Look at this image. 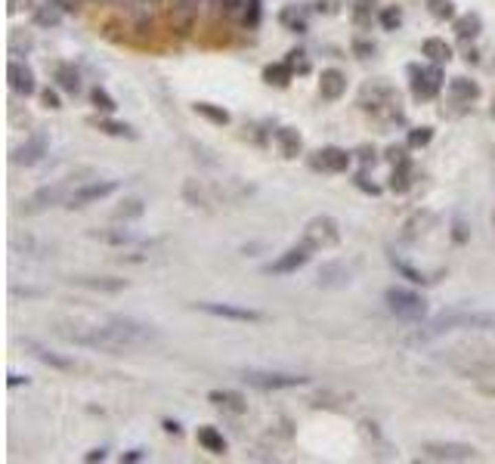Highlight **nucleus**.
Returning <instances> with one entry per match:
<instances>
[{
	"instance_id": "7",
	"label": "nucleus",
	"mask_w": 495,
	"mask_h": 464,
	"mask_svg": "<svg viewBox=\"0 0 495 464\" xmlns=\"http://www.w3.org/2000/svg\"><path fill=\"white\" fill-rule=\"evenodd\" d=\"M303 241H307L313 251H319V247H334L340 241V226L334 217L322 214V217H313V220L303 226Z\"/></svg>"
},
{
	"instance_id": "47",
	"label": "nucleus",
	"mask_w": 495,
	"mask_h": 464,
	"mask_svg": "<svg viewBox=\"0 0 495 464\" xmlns=\"http://www.w3.org/2000/svg\"><path fill=\"white\" fill-rule=\"evenodd\" d=\"M452 239H455L458 245H464V241L470 239V229H468V223H464L461 217H455V220H452Z\"/></svg>"
},
{
	"instance_id": "17",
	"label": "nucleus",
	"mask_w": 495,
	"mask_h": 464,
	"mask_svg": "<svg viewBox=\"0 0 495 464\" xmlns=\"http://www.w3.org/2000/svg\"><path fill=\"white\" fill-rule=\"evenodd\" d=\"M344 93H346V74L340 68H325L319 78V96L328 99V102H338Z\"/></svg>"
},
{
	"instance_id": "2",
	"label": "nucleus",
	"mask_w": 495,
	"mask_h": 464,
	"mask_svg": "<svg viewBox=\"0 0 495 464\" xmlns=\"http://www.w3.org/2000/svg\"><path fill=\"white\" fill-rule=\"evenodd\" d=\"M452 328H495V316L489 313H464V309H449V313H439L437 319L427 325V331H421L418 338H437L443 331H452Z\"/></svg>"
},
{
	"instance_id": "1",
	"label": "nucleus",
	"mask_w": 495,
	"mask_h": 464,
	"mask_svg": "<svg viewBox=\"0 0 495 464\" xmlns=\"http://www.w3.org/2000/svg\"><path fill=\"white\" fill-rule=\"evenodd\" d=\"M59 334L78 346L102 350V353H111V356L136 353L158 338L152 325L136 322V319H121V316H118V319H109L105 325H74V331H62L59 328Z\"/></svg>"
},
{
	"instance_id": "10",
	"label": "nucleus",
	"mask_w": 495,
	"mask_h": 464,
	"mask_svg": "<svg viewBox=\"0 0 495 464\" xmlns=\"http://www.w3.org/2000/svg\"><path fill=\"white\" fill-rule=\"evenodd\" d=\"M309 257H313V247H309L307 241H300V245L288 247L285 254H278V257L266 266V272H270V276H288V272L303 269V266L309 263Z\"/></svg>"
},
{
	"instance_id": "33",
	"label": "nucleus",
	"mask_w": 495,
	"mask_h": 464,
	"mask_svg": "<svg viewBox=\"0 0 495 464\" xmlns=\"http://www.w3.org/2000/svg\"><path fill=\"white\" fill-rule=\"evenodd\" d=\"M93 239H99V241H105V245H115V247H121V245H133L136 241V232H130V229H93Z\"/></svg>"
},
{
	"instance_id": "55",
	"label": "nucleus",
	"mask_w": 495,
	"mask_h": 464,
	"mask_svg": "<svg viewBox=\"0 0 495 464\" xmlns=\"http://www.w3.org/2000/svg\"><path fill=\"white\" fill-rule=\"evenodd\" d=\"M164 430H167V433H173V437H179V433H183V427H179L177 421H164Z\"/></svg>"
},
{
	"instance_id": "56",
	"label": "nucleus",
	"mask_w": 495,
	"mask_h": 464,
	"mask_svg": "<svg viewBox=\"0 0 495 464\" xmlns=\"http://www.w3.org/2000/svg\"><path fill=\"white\" fill-rule=\"evenodd\" d=\"M464 62H468V65H476V62H480V59H476V49H468V56H464Z\"/></svg>"
},
{
	"instance_id": "29",
	"label": "nucleus",
	"mask_w": 495,
	"mask_h": 464,
	"mask_svg": "<svg viewBox=\"0 0 495 464\" xmlns=\"http://www.w3.org/2000/svg\"><path fill=\"white\" fill-rule=\"evenodd\" d=\"M421 53H424L430 62H437V65H446V62L452 59V47L443 41V37H427V41L421 43Z\"/></svg>"
},
{
	"instance_id": "6",
	"label": "nucleus",
	"mask_w": 495,
	"mask_h": 464,
	"mask_svg": "<svg viewBox=\"0 0 495 464\" xmlns=\"http://www.w3.org/2000/svg\"><path fill=\"white\" fill-rule=\"evenodd\" d=\"M241 381L251 384V387H257V390H291V387H303L309 377L307 375H291V371L248 368V371H241Z\"/></svg>"
},
{
	"instance_id": "28",
	"label": "nucleus",
	"mask_w": 495,
	"mask_h": 464,
	"mask_svg": "<svg viewBox=\"0 0 495 464\" xmlns=\"http://www.w3.org/2000/svg\"><path fill=\"white\" fill-rule=\"evenodd\" d=\"M6 49H10V56H28L34 49V34L25 28H12L6 37Z\"/></svg>"
},
{
	"instance_id": "25",
	"label": "nucleus",
	"mask_w": 495,
	"mask_h": 464,
	"mask_svg": "<svg viewBox=\"0 0 495 464\" xmlns=\"http://www.w3.org/2000/svg\"><path fill=\"white\" fill-rule=\"evenodd\" d=\"M90 124L99 130V133L118 136V140H136V136H140L133 127H130V124H121V121H115V118H109V115H105V118H93Z\"/></svg>"
},
{
	"instance_id": "30",
	"label": "nucleus",
	"mask_w": 495,
	"mask_h": 464,
	"mask_svg": "<svg viewBox=\"0 0 495 464\" xmlns=\"http://www.w3.org/2000/svg\"><path fill=\"white\" fill-rule=\"evenodd\" d=\"M263 80L270 87H288L291 80H294V71H291L288 62H270V65L263 68Z\"/></svg>"
},
{
	"instance_id": "21",
	"label": "nucleus",
	"mask_w": 495,
	"mask_h": 464,
	"mask_svg": "<svg viewBox=\"0 0 495 464\" xmlns=\"http://www.w3.org/2000/svg\"><path fill=\"white\" fill-rule=\"evenodd\" d=\"M53 80H56L59 90L72 93V96H78L80 93V74H78V68L68 65V62H56L53 65Z\"/></svg>"
},
{
	"instance_id": "42",
	"label": "nucleus",
	"mask_w": 495,
	"mask_h": 464,
	"mask_svg": "<svg viewBox=\"0 0 495 464\" xmlns=\"http://www.w3.org/2000/svg\"><path fill=\"white\" fill-rule=\"evenodd\" d=\"M430 140H433V127H412L406 136L408 148H424Z\"/></svg>"
},
{
	"instance_id": "13",
	"label": "nucleus",
	"mask_w": 495,
	"mask_h": 464,
	"mask_svg": "<svg viewBox=\"0 0 495 464\" xmlns=\"http://www.w3.org/2000/svg\"><path fill=\"white\" fill-rule=\"evenodd\" d=\"M350 161H353V155L346 152V148L325 146V148H319V152H313L309 167H313V170H322V173H344L346 167H350Z\"/></svg>"
},
{
	"instance_id": "50",
	"label": "nucleus",
	"mask_w": 495,
	"mask_h": 464,
	"mask_svg": "<svg viewBox=\"0 0 495 464\" xmlns=\"http://www.w3.org/2000/svg\"><path fill=\"white\" fill-rule=\"evenodd\" d=\"M353 53H356L359 59H368V56H375V43L371 41H353Z\"/></svg>"
},
{
	"instance_id": "34",
	"label": "nucleus",
	"mask_w": 495,
	"mask_h": 464,
	"mask_svg": "<svg viewBox=\"0 0 495 464\" xmlns=\"http://www.w3.org/2000/svg\"><path fill=\"white\" fill-rule=\"evenodd\" d=\"M192 109H195V115H201L204 121L217 124V127H226V124H229V111L223 109V105H214V102H195Z\"/></svg>"
},
{
	"instance_id": "40",
	"label": "nucleus",
	"mask_w": 495,
	"mask_h": 464,
	"mask_svg": "<svg viewBox=\"0 0 495 464\" xmlns=\"http://www.w3.org/2000/svg\"><path fill=\"white\" fill-rule=\"evenodd\" d=\"M285 62L291 65V71H294V74H309V71H313V62L307 59V53H303V49H291V53L285 56Z\"/></svg>"
},
{
	"instance_id": "23",
	"label": "nucleus",
	"mask_w": 495,
	"mask_h": 464,
	"mask_svg": "<svg viewBox=\"0 0 495 464\" xmlns=\"http://www.w3.org/2000/svg\"><path fill=\"white\" fill-rule=\"evenodd\" d=\"M72 282H74V285H80V288L111 291V294H118V291L127 288V278H111V276H74Z\"/></svg>"
},
{
	"instance_id": "14",
	"label": "nucleus",
	"mask_w": 495,
	"mask_h": 464,
	"mask_svg": "<svg viewBox=\"0 0 495 464\" xmlns=\"http://www.w3.org/2000/svg\"><path fill=\"white\" fill-rule=\"evenodd\" d=\"M167 12H170V25L179 34H189L195 25L198 12H201V0H167Z\"/></svg>"
},
{
	"instance_id": "3",
	"label": "nucleus",
	"mask_w": 495,
	"mask_h": 464,
	"mask_svg": "<svg viewBox=\"0 0 495 464\" xmlns=\"http://www.w3.org/2000/svg\"><path fill=\"white\" fill-rule=\"evenodd\" d=\"M74 189H78V179H74V177L59 179V183H50V186H41L37 192H31V195L25 198L19 210H22V214H28V217L43 214V210H50V208H56V204H62Z\"/></svg>"
},
{
	"instance_id": "41",
	"label": "nucleus",
	"mask_w": 495,
	"mask_h": 464,
	"mask_svg": "<svg viewBox=\"0 0 495 464\" xmlns=\"http://www.w3.org/2000/svg\"><path fill=\"white\" fill-rule=\"evenodd\" d=\"M260 16H263V0H248V3H245V16H241V25H245V28H257Z\"/></svg>"
},
{
	"instance_id": "4",
	"label": "nucleus",
	"mask_w": 495,
	"mask_h": 464,
	"mask_svg": "<svg viewBox=\"0 0 495 464\" xmlns=\"http://www.w3.org/2000/svg\"><path fill=\"white\" fill-rule=\"evenodd\" d=\"M384 303L393 316L406 322H421L427 316V300L412 288H387L384 291Z\"/></svg>"
},
{
	"instance_id": "27",
	"label": "nucleus",
	"mask_w": 495,
	"mask_h": 464,
	"mask_svg": "<svg viewBox=\"0 0 495 464\" xmlns=\"http://www.w3.org/2000/svg\"><path fill=\"white\" fill-rule=\"evenodd\" d=\"M31 12H34V25H37V28H56V25L65 19V12H62L53 0H43V3L34 6Z\"/></svg>"
},
{
	"instance_id": "24",
	"label": "nucleus",
	"mask_w": 495,
	"mask_h": 464,
	"mask_svg": "<svg viewBox=\"0 0 495 464\" xmlns=\"http://www.w3.org/2000/svg\"><path fill=\"white\" fill-rule=\"evenodd\" d=\"M195 439H198V445H201L204 452H210V455H226V437H223L217 427H210V424H204V427H198V433H195Z\"/></svg>"
},
{
	"instance_id": "39",
	"label": "nucleus",
	"mask_w": 495,
	"mask_h": 464,
	"mask_svg": "<svg viewBox=\"0 0 495 464\" xmlns=\"http://www.w3.org/2000/svg\"><path fill=\"white\" fill-rule=\"evenodd\" d=\"M427 12L439 22H455V3L452 0H427Z\"/></svg>"
},
{
	"instance_id": "31",
	"label": "nucleus",
	"mask_w": 495,
	"mask_h": 464,
	"mask_svg": "<svg viewBox=\"0 0 495 464\" xmlns=\"http://www.w3.org/2000/svg\"><path fill=\"white\" fill-rule=\"evenodd\" d=\"M387 189L396 192V195H406V192L412 189V161L393 167V173H390V179H387Z\"/></svg>"
},
{
	"instance_id": "58",
	"label": "nucleus",
	"mask_w": 495,
	"mask_h": 464,
	"mask_svg": "<svg viewBox=\"0 0 495 464\" xmlns=\"http://www.w3.org/2000/svg\"><path fill=\"white\" fill-rule=\"evenodd\" d=\"M492 115H495V109H492Z\"/></svg>"
},
{
	"instance_id": "35",
	"label": "nucleus",
	"mask_w": 495,
	"mask_h": 464,
	"mask_svg": "<svg viewBox=\"0 0 495 464\" xmlns=\"http://www.w3.org/2000/svg\"><path fill=\"white\" fill-rule=\"evenodd\" d=\"M278 22L288 31H294V34H303V31H307V12L297 10V6H285V10L278 12Z\"/></svg>"
},
{
	"instance_id": "49",
	"label": "nucleus",
	"mask_w": 495,
	"mask_h": 464,
	"mask_svg": "<svg viewBox=\"0 0 495 464\" xmlns=\"http://www.w3.org/2000/svg\"><path fill=\"white\" fill-rule=\"evenodd\" d=\"M41 102H43V109H62V102H59V93H56L53 87H47V90H41Z\"/></svg>"
},
{
	"instance_id": "38",
	"label": "nucleus",
	"mask_w": 495,
	"mask_h": 464,
	"mask_svg": "<svg viewBox=\"0 0 495 464\" xmlns=\"http://www.w3.org/2000/svg\"><path fill=\"white\" fill-rule=\"evenodd\" d=\"M371 6H375V0H353V25L359 31L371 28Z\"/></svg>"
},
{
	"instance_id": "44",
	"label": "nucleus",
	"mask_w": 495,
	"mask_h": 464,
	"mask_svg": "<svg viewBox=\"0 0 495 464\" xmlns=\"http://www.w3.org/2000/svg\"><path fill=\"white\" fill-rule=\"evenodd\" d=\"M353 155L359 158V164H362L365 170H368V167H375L377 161H381V155H377V148H375V146H359Z\"/></svg>"
},
{
	"instance_id": "36",
	"label": "nucleus",
	"mask_w": 495,
	"mask_h": 464,
	"mask_svg": "<svg viewBox=\"0 0 495 464\" xmlns=\"http://www.w3.org/2000/svg\"><path fill=\"white\" fill-rule=\"evenodd\" d=\"M390 266H393V269L399 272V276L406 278V282H412V285H427V282H430V278H427L424 272H421V269H415L412 263H406V260H402V257H396V254H390Z\"/></svg>"
},
{
	"instance_id": "51",
	"label": "nucleus",
	"mask_w": 495,
	"mask_h": 464,
	"mask_svg": "<svg viewBox=\"0 0 495 464\" xmlns=\"http://www.w3.org/2000/svg\"><path fill=\"white\" fill-rule=\"evenodd\" d=\"M6 10L16 16V12H25V10H34V0H6Z\"/></svg>"
},
{
	"instance_id": "46",
	"label": "nucleus",
	"mask_w": 495,
	"mask_h": 464,
	"mask_svg": "<svg viewBox=\"0 0 495 464\" xmlns=\"http://www.w3.org/2000/svg\"><path fill=\"white\" fill-rule=\"evenodd\" d=\"M384 158H387L393 167H396V164H406V161H408V142H406V146H387Z\"/></svg>"
},
{
	"instance_id": "57",
	"label": "nucleus",
	"mask_w": 495,
	"mask_h": 464,
	"mask_svg": "<svg viewBox=\"0 0 495 464\" xmlns=\"http://www.w3.org/2000/svg\"><path fill=\"white\" fill-rule=\"evenodd\" d=\"M136 3H146V6H155V3H161V0H136Z\"/></svg>"
},
{
	"instance_id": "5",
	"label": "nucleus",
	"mask_w": 495,
	"mask_h": 464,
	"mask_svg": "<svg viewBox=\"0 0 495 464\" xmlns=\"http://www.w3.org/2000/svg\"><path fill=\"white\" fill-rule=\"evenodd\" d=\"M408 84H412V96L421 99V102H427V99H433L439 90H443V68L437 65V62H430V65H408Z\"/></svg>"
},
{
	"instance_id": "45",
	"label": "nucleus",
	"mask_w": 495,
	"mask_h": 464,
	"mask_svg": "<svg viewBox=\"0 0 495 464\" xmlns=\"http://www.w3.org/2000/svg\"><path fill=\"white\" fill-rule=\"evenodd\" d=\"M353 186H356V189H362L365 195H381V186H377V183H371V179H368V173H365V170L353 177Z\"/></svg>"
},
{
	"instance_id": "32",
	"label": "nucleus",
	"mask_w": 495,
	"mask_h": 464,
	"mask_svg": "<svg viewBox=\"0 0 495 464\" xmlns=\"http://www.w3.org/2000/svg\"><path fill=\"white\" fill-rule=\"evenodd\" d=\"M142 214H146V201H142V198H124V201L111 210V220L127 223V220H140Z\"/></svg>"
},
{
	"instance_id": "43",
	"label": "nucleus",
	"mask_w": 495,
	"mask_h": 464,
	"mask_svg": "<svg viewBox=\"0 0 495 464\" xmlns=\"http://www.w3.org/2000/svg\"><path fill=\"white\" fill-rule=\"evenodd\" d=\"M381 25H384V31H396L402 25V10L399 6H387V10L381 12Z\"/></svg>"
},
{
	"instance_id": "16",
	"label": "nucleus",
	"mask_w": 495,
	"mask_h": 464,
	"mask_svg": "<svg viewBox=\"0 0 495 464\" xmlns=\"http://www.w3.org/2000/svg\"><path fill=\"white\" fill-rule=\"evenodd\" d=\"M319 288H346L353 278V269L340 260H328V263L319 266Z\"/></svg>"
},
{
	"instance_id": "22",
	"label": "nucleus",
	"mask_w": 495,
	"mask_h": 464,
	"mask_svg": "<svg viewBox=\"0 0 495 464\" xmlns=\"http://www.w3.org/2000/svg\"><path fill=\"white\" fill-rule=\"evenodd\" d=\"M452 31H455L458 41H476V37H480V31H483L480 12H464V16H455Z\"/></svg>"
},
{
	"instance_id": "53",
	"label": "nucleus",
	"mask_w": 495,
	"mask_h": 464,
	"mask_svg": "<svg viewBox=\"0 0 495 464\" xmlns=\"http://www.w3.org/2000/svg\"><path fill=\"white\" fill-rule=\"evenodd\" d=\"M102 458H105V449H90L84 455V461H102Z\"/></svg>"
},
{
	"instance_id": "52",
	"label": "nucleus",
	"mask_w": 495,
	"mask_h": 464,
	"mask_svg": "<svg viewBox=\"0 0 495 464\" xmlns=\"http://www.w3.org/2000/svg\"><path fill=\"white\" fill-rule=\"evenodd\" d=\"M142 458H146V455H142V449H130V452H121V455H118V461L124 464V461H142Z\"/></svg>"
},
{
	"instance_id": "8",
	"label": "nucleus",
	"mask_w": 495,
	"mask_h": 464,
	"mask_svg": "<svg viewBox=\"0 0 495 464\" xmlns=\"http://www.w3.org/2000/svg\"><path fill=\"white\" fill-rule=\"evenodd\" d=\"M121 189V179H93V183H84L65 198V208H87V204L99 201V198H109L111 192Z\"/></svg>"
},
{
	"instance_id": "54",
	"label": "nucleus",
	"mask_w": 495,
	"mask_h": 464,
	"mask_svg": "<svg viewBox=\"0 0 495 464\" xmlns=\"http://www.w3.org/2000/svg\"><path fill=\"white\" fill-rule=\"evenodd\" d=\"M6 384H10V387H22V384H28V377H22V375H10V377H6Z\"/></svg>"
},
{
	"instance_id": "26",
	"label": "nucleus",
	"mask_w": 495,
	"mask_h": 464,
	"mask_svg": "<svg viewBox=\"0 0 495 464\" xmlns=\"http://www.w3.org/2000/svg\"><path fill=\"white\" fill-rule=\"evenodd\" d=\"M449 96L455 99V102H474L476 96H480V84L470 78H449Z\"/></svg>"
},
{
	"instance_id": "9",
	"label": "nucleus",
	"mask_w": 495,
	"mask_h": 464,
	"mask_svg": "<svg viewBox=\"0 0 495 464\" xmlns=\"http://www.w3.org/2000/svg\"><path fill=\"white\" fill-rule=\"evenodd\" d=\"M47 152H50V136L43 133V130H34L22 146L12 148L10 161L12 164H22V167H34V164H41V161L47 158Z\"/></svg>"
},
{
	"instance_id": "12",
	"label": "nucleus",
	"mask_w": 495,
	"mask_h": 464,
	"mask_svg": "<svg viewBox=\"0 0 495 464\" xmlns=\"http://www.w3.org/2000/svg\"><path fill=\"white\" fill-rule=\"evenodd\" d=\"M195 309L208 316H217V319H232V322H263V313L260 309H248V307H235V303H214V300H198L192 303Z\"/></svg>"
},
{
	"instance_id": "37",
	"label": "nucleus",
	"mask_w": 495,
	"mask_h": 464,
	"mask_svg": "<svg viewBox=\"0 0 495 464\" xmlns=\"http://www.w3.org/2000/svg\"><path fill=\"white\" fill-rule=\"evenodd\" d=\"M90 102H93V109L102 111V115H115V111H118L115 96H111V93L105 90V87H99V84L90 90Z\"/></svg>"
},
{
	"instance_id": "11",
	"label": "nucleus",
	"mask_w": 495,
	"mask_h": 464,
	"mask_svg": "<svg viewBox=\"0 0 495 464\" xmlns=\"http://www.w3.org/2000/svg\"><path fill=\"white\" fill-rule=\"evenodd\" d=\"M421 455L430 461H474L476 449L468 443H424Z\"/></svg>"
},
{
	"instance_id": "19",
	"label": "nucleus",
	"mask_w": 495,
	"mask_h": 464,
	"mask_svg": "<svg viewBox=\"0 0 495 464\" xmlns=\"http://www.w3.org/2000/svg\"><path fill=\"white\" fill-rule=\"evenodd\" d=\"M208 402L210 406H217V408H223V412H232V415H245L248 412V399L241 393H235V390H210Z\"/></svg>"
},
{
	"instance_id": "15",
	"label": "nucleus",
	"mask_w": 495,
	"mask_h": 464,
	"mask_svg": "<svg viewBox=\"0 0 495 464\" xmlns=\"http://www.w3.org/2000/svg\"><path fill=\"white\" fill-rule=\"evenodd\" d=\"M6 80H10V90L25 99L37 93L34 71H31V65H25V62H19V59H12L10 65H6Z\"/></svg>"
},
{
	"instance_id": "18",
	"label": "nucleus",
	"mask_w": 495,
	"mask_h": 464,
	"mask_svg": "<svg viewBox=\"0 0 495 464\" xmlns=\"http://www.w3.org/2000/svg\"><path fill=\"white\" fill-rule=\"evenodd\" d=\"M25 350L31 353V356L37 359V362H43V365H50V368H59V371H72L74 368V362L68 356H59V353H53L50 346H43V344H37V340H25Z\"/></svg>"
},
{
	"instance_id": "20",
	"label": "nucleus",
	"mask_w": 495,
	"mask_h": 464,
	"mask_svg": "<svg viewBox=\"0 0 495 464\" xmlns=\"http://www.w3.org/2000/svg\"><path fill=\"white\" fill-rule=\"evenodd\" d=\"M276 146H278V155L291 161L303 152V136L297 133L294 127H278L276 130Z\"/></svg>"
},
{
	"instance_id": "48",
	"label": "nucleus",
	"mask_w": 495,
	"mask_h": 464,
	"mask_svg": "<svg viewBox=\"0 0 495 464\" xmlns=\"http://www.w3.org/2000/svg\"><path fill=\"white\" fill-rule=\"evenodd\" d=\"M56 6H59L65 16H78L80 10H84V0H53Z\"/></svg>"
}]
</instances>
